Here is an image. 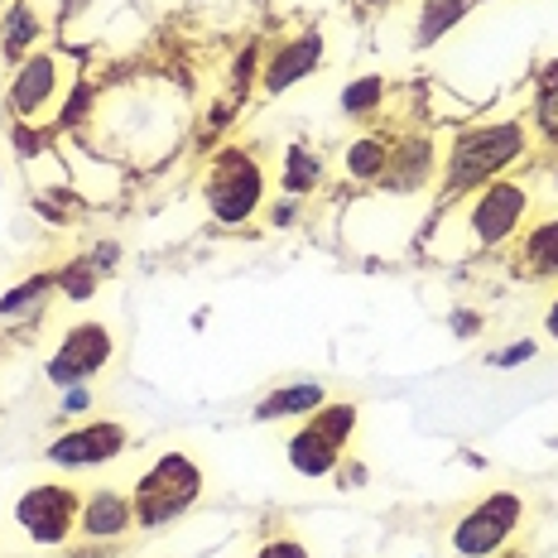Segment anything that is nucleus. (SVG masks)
Instances as JSON below:
<instances>
[{"mask_svg":"<svg viewBox=\"0 0 558 558\" xmlns=\"http://www.w3.org/2000/svg\"><path fill=\"white\" fill-rule=\"evenodd\" d=\"M530 222V189L520 179H496L486 189L444 197L434 207V222L424 231V255L444 265L486 260L506 251Z\"/></svg>","mask_w":558,"mask_h":558,"instance_id":"nucleus-1","label":"nucleus"},{"mask_svg":"<svg viewBox=\"0 0 558 558\" xmlns=\"http://www.w3.org/2000/svg\"><path fill=\"white\" fill-rule=\"evenodd\" d=\"M534 149L530 125L520 116H492V121H476L452 131L444 149V183L438 197H458L472 189H486L496 179H510V169L525 165Z\"/></svg>","mask_w":558,"mask_h":558,"instance_id":"nucleus-2","label":"nucleus"},{"mask_svg":"<svg viewBox=\"0 0 558 558\" xmlns=\"http://www.w3.org/2000/svg\"><path fill=\"white\" fill-rule=\"evenodd\" d=\"M203 213L213 227L222 231H246L260 222L265 203H270V173H265V159L255 145H217L203 165Z\"/></svg>","mask_w":558,"mask_h":558,"instance_id":"nucleus-3","label":"nucleus"},{"mask_svg":"<svg viewBox=\"0 0 558 558\" xmlns=\"http://www.w3.org/2000/svg\"><path fill=\"white\" fill-rule=\"evenodd\" d=\"M83 77H77V53L63 49V44H49V49H34L29 58L10 63L5 73V111L10 121L25 125H44L53 121L58 107L68 101Z\"/></svg>","mask_w":558,"mask_h":558,"instance_id":"nucleus-4","label":"nucleus"},{"mask_svg":"<svg viewBox=\"0 0 558 558\" xmlns=\"http://www.w3.org/2000/svg\"><path fill=\"white\" fill-rule=\"evenodd\" d=\"M207 492V476H203V462L189 458V452H159L145 472H140L131 501H135V520L140 530H165V525H179L189 510L203 501Z\"/></svg>","mask_w":558,"mask_h":558,"instance_id":"nucleus-5","label":"nucleus"},{"mask_svg":"<svg viewBox=\"0 0 558 558\" xmlns=\"http://www.w3.org/2000/svg\"><path fill=\"white\" fill-rule=\"evenodd\" d=\"M77 510H83V492L68 482H34L15 496V525L25 530L34 549H63L77 534Z\"/></svg>","mask_w":558,"mask_h":558,"instance_id":"nucleus-6","label":"nucleus"},{"mask_svg":"<svg viewBox=\"0 0 558 558\" xmlns=\"http://www.w3.org/2000/svg\"><path fill=\"white\" fill-rule=\"evenodd\" d=\"M520 525H525L520 492H486L472 510H462L448 544L458 558H496V554H506V544L520 534Z\"/></svg>","mask_w":558,"mask_h":558,"instance_id":"nucleus-7","label":"nucleus"},{"mask_svg":"<svg viewBox=\"0 0 558 558\" xmlns=\"http://www.w3.org/2000/svg\"><path fill=\"white\" fill-rule=\"evenodd\" d=\"M444 183V135L438 131H395L390 165L380 173V197H424Z\"/></svg>","mask_w":558,"mask_h":558,"instance_id":"nucleus-8","label":"nucleus"},{"mask_svg":"<svg viewBox=\"0 0 558 558\" xmlns=\"http://www.w3.org/2000/svg\"><path fill=\"white\" fill-rule=\"evenodd\" d=\"M116 356V337L101 318H83L73 323L63 337H58L53 356L44 362V380H49L53 390H68V386H92V380L101 376V371L111 366Z\"/></svg>","mask_w":558,"mask_h":558,"instance_id":"nucleus-9","label":"nucleus"},{"mask_svg":"<svg viewBox=\"0 0 558 558\" xmlns=\"http://www.w3.org/2000/svg\"><path fill=\"white\" fill-rule=\"evenodd\" d=\"M131 448V428L121 418H77L63 434L49 438L44 462L63 472H87V468H111L121 452Z\"/></svg>","mask_w":558,"mask_h":558,"instance_id":"nucleus-10","label":"nucleus"},{"mask_svg":"<svg viewBox=\"0 0 558 558\" xmlns=\"http://www.w3.org/2000/svg\"><path fill=\"white\" fill-rule=\"evenodd\" d=\"M323 63H328V29L323 25L284 34V39H275L270 49H265L260 92L265 97H284V92H294L299 83H308Z\"/></svg>","mask_w":558,"mask_h":558,"instance_id":"nucleus-11","label":"nucleus"},{"mask_svg":"<svg viewBox=\"0 0 558 558\" xmlns=\"http://www.w3.org/2000/svg\"><path fill=\"white\" fill-rule=\"evenodd\" d=\"M135 530H140V520H135L131 492L97 486V492L83 496V510H77V539L83 544H92V549H116V544L131 539Z\"/></svg>","mask_w":558,"mask_h":558,"instance_id":"nucleus-12","label":"nucleus"},{"mask_svg":"<svg viewBox=\"0 0 558 558\" xmlns=\"http://www.w3.org/2000/svg\"><path fill=\"white\" fill-rule=\"evenodd\" d=\"M332 395L323 380H284V386L265 390L260 400L251 404V418L255 424H304L308 414H318Z\"/></svg>","mask_w":558,"mask_h":558,"instance_id":"nucleus-13","label":"nucleus"},{"mask_svg":"<svg viewBox=\"0 0 558 558\" xmlns=\"http://www.w3.org/2000/svg\"><path fill=\"white\" fill-rule=\"evenodd\" d=\"M390 145H395V131H362L352 135L342 149H337V173L356 189H376L380 173L390 165Z\"/></svg>","mask_w":558,"mask_h":558,"instance_id":"nucleus-14","label":"nucleus"},{"mask_svg":"<svg viewBox=\"0 0 558 558\" xmlns=\"http://www.w3.org/2000/svg\"><path fill=\"white\" fill-rule=\"evenodd\" d=\"M342 458H347V448L332 444L328 434H318L308 418L284 438V462H289V468H294L299 476H308V482H328V476L342 468Z\"/></svg>","mask_w":558,"mask_h":558,"instance_id":"nucleus-15","label":"nucleus"},{"mask_svg":"<svg viewBox=\"0 0 558 558\" xmlns=\"http://www.w3.org/2000/svg\"><path fill=\"white\" fill-rule=\"evenodd\" d=\"M515 275L539 284V279H558V217H539V222H525L515 241Z\"/></svg>","mask_w":558,"mask_h":558,"instance_id":"nucleus-16","label":"nucleus"},{"mask_svg":"<svg viewBox=\"0 0 558 558\" xmlns=\"http://www.w3.org/2000/svg\"><path fill=\"white\" fill-rule=\"evenodd\" d=\"M328 183V159L308 145V140H289L279 155V193L284 197H313Z\"/></svg>","mask_w":558,"mask_h":558,"instance_id":"nucleus-17","label":"nucleus"},{"mask_svg":"<svg viewBox=\"0 0 558 558\" xmlns=\"http://www.w3.org/2000/svg\"><path fill=\"white\" fill-rule=\"evenodd\" d=\"M121 10V0H58V44L63 49H83L107 29V20Z\"/></svg>","mask_w":558,"mask_h":558,"instance_id":"nucleus-18","label":"nucleus"},{"mask_svg":"<svg viewBox=\"0 0 558 558\" xmlns=\"http://www.w3.org/2000/svg\"><path fill=\"white\" fill-rule=\"evenodd\" d=\"M476 10V0H418L414 5V49L428 53L434 44H444L458 25H468V15Z\"/></svg>","mask_w":558,"mask_h":558,"instance_id":"nucleus-19","label":"nucleus"},{"mask_svg":"<svg viewBox=\"0 0 558 558\" xmlns=\"http://www.w3.org/2000/svg\"><path fill=\"white\" fill-rule=\"evenodd\" d=\"M49 299H58V275L29 270L25 279H15V284L0 294V323H34L49 308Z\"/></svg>","mask_w":558,"mask_h":558,"instance_id":"nucleus-20","label":"nucleus"},{"mask_svg":"<svg viewBox=\"0 0 558 558\" xmlns=\"http://www.w3.org/2000/svg\"><path fill=\"white\" fill-rule=\"evenodd\" d=\"M386 107H390V83L380 73H362V77H352V83H342V92H337V111L356 125L380 121Z\"/></svg>","mask_w":558,"mask_h":558,"instance_id":"nucleus-21","label":"nucleus"},{"mask_svg":"<svg viewBox=\"0 0 558 558\" xmlns=\"http://www.w3.org/2000/svg\"><path fill=\"white\" fill-rule=\"evenodd\" d=\"M29 207H34V217H44L49 227H73V222H83V217H87V197L77 193L68 179H58V183H34Z\"/></svg>","mask_w":558,"mask_h":558,"instance_id":"nucleus-22","label":"nucleus"},{"mask_svg":"<svg viewBox=\"0 0 558 558\" xmlns=\"http://www.w3.org/2000/svg\"><path fill=\"white\" fill-rule=\"evenodd\" d=\"M530 140H539L544 149H558V63H549L534 77V97H530Z\"/></svg>","mask_w":558,"mask_h":558,"instance_id":"nucleus-23","label":"nucleus"},{"mask_svg":"<svg viewBox=\"0 0 558 558\" xmlns=\"http://www.w3.org/2000/svg\"><path fill=\"white\" fill-rule=\"evenodd\" d=\"M53 275H58V299H63V304H92V299L101 294V279H107L87 255H73V260L53 265Z\"/></svg>","mask_w":558,"mask_h":558,"instance_id":"nucleus-24","label":"nucleus"},{"mask_svg":"<svg viewBox=\"0 0 558 558\" xmlns=\"http://www.w3.org/2000/svg\"><path fill=\"white\" fill-rule=\"evenodd\" d=\"M308 424L318 428V434H328L332 444H342V448H352V438H356V428H362V410H356L352 400H328L318 414H308Z\"/></svg>","mask_w":558,"mask_h":558,"instance_id":"nucleus-25","label":"nucleus"},{"mask_svg":"<svg viewBox=\"0 0 558 558\" xmlns=\"http://www.w3.org/2000/svg\"><path fill=\"white\" fill-rule=\"evenodd\" d=\"M534 356H539V342H534V337H515V342L486 352V366L492 371H515V366H530Z\"/></svg>","mask_w":558,"mask_h":558,"instance_id":"nucleus-26","label":"nucleus"},{"mask_svg":"<svg viewBox=\"0 0 558 558\" xmlns=\"http://www.w3.org/2000/svg\"><path fill=\"white\" fill-rule=\"evenodd\" d=\"M265 222H270L275 231H294L299 222H304V197H284V193H275L270 203H265Z\"/></svg>","mask_w":558,"mask_h":558,"instance_id":"nucleus-27","label":"nucleus"},{"mask_svg":"<svg viewBox=\"0 0 558 558\" xmlns=\"http://www.w3.org/2000/svg\"><path fill=\"white\" fill-rule=\"evenodd\" d=\"M92 404H97V395H92V386H68L58 390V418H92Z\"/></svg>","mask_w":558,"mask_h":558,"instance_id":"nucleus-28","label":"nucleus"},{"mask_svg":"<svg viewBox=\"0 0 558 558\" xmlns=\"http://www.w3.org/2000/svg\"><path fill=\"white\" fill-rule=\"evenodd\" d=\"M448 328H452L458 342H472V337L486 332V318H482V308H452L448 313Z\"/></svg>","mask_w":558,"mask_h":558,"instance_id":"nucleus-29","label":"nucleus"},{"mask_svg":"<svg viewBox=\"0 0 558 558\" xmlns=\"http://www.w3.org/2000/svg\"><path fill=\"white\" fill-rule=\"evenodd\" d=\"M255 558H313L304 539H294V534H275V539H265Z\"/></svg>","mask_w":558,"mask_h":558,"instance_id":"nucleus-30","label":"nucleus"},{"mask_svg":"<svg viewBox=\"0 0 558 558\" xmlns=\"http://www.w3.org/2000/svg\"><path fill=\"white\" fill-rule=\"evenodd\" d=\"M87 260H92V265H97V270H101V275H111V270H116V265H121V241H97V246H92V251H87Z\"/></svg>","mask_w":558,"mask_h":558,"instance_id":"nucleus-31","label":"nucleus"},{"mask_svg":"<svg viewBox=\"0 0 558 558\" xmlns=\"http://www.w3.org/2000/svg\"><path fill=\"white\" fill-rule=\"evenodd\" d=\"M337 472H347L342 476L347 486H366L371 482V468H366V462H356V458H342V468H337Z\"/></svg>","mask_w":558,"mask_h":558,"instance_id":"nucleus-32","label":"nucleus"},{"mask_svg":"<svg viewBox=\"0 0 558 558\" xmlns=\"http://www.w3.org/2000/svg\"><path fill=\"white\" fill-rule=\"evenodd\" d=\"M352 5L362 10V15H386V10H395L400 0H352Z\"/></svg>","mask_w":558,"mask_h":558,"instance_id":"nucleus-33","label":"nucleus"},{"mask_svg":"<svg viewBox=\"0 0 558 558\" xmlns=\"http://www.w3.org/2000/svg\"><path fill=\"white\" fill-rule=\"evenodd\" d=\"M544 332H549L554 342H558V294L549 299V308H544Z\"/></svg>","mask_w":558,"mask_h":558,"instance_id":"nucleus-34","label":"nucleus"},{"mask_svg":"<svg viewBox=\"0 0 558 558\" xmlns=\"http://www.w3.org/2000/svg\"><path fill=\"white\" fill-rule=\"evenodd\" d=\"M496 558H525V554H496Z\"/></svg>","mask_w":558,"mask_h":558,"instance_id":"nucleus-35","label":"nucleus"},{"mask_svg":"<svg viewBox=\"0 0 558 558\" xmlns=\"http://www.w3.org/2000/svg\"><path fill=\"white\" fill-rule=\"evenodd\" d=\"M5 5H10V0H0V10H5Z\"/></svg>","mask_w":558,"mask_h":558,"instance_id":"nucleus-36","label":"nucleus"}]
</instances>
